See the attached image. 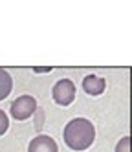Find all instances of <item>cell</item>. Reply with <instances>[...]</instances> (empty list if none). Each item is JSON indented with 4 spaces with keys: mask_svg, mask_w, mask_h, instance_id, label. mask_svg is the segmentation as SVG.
<instances>
[{
    "mask_svg": "<svg viewBox=\"0 0 132 152\" xmlns=\"http://www.w3.org/2000/svg\"><path fill=\"white\" fill-rule=\"evenodd\" d=\"M11 117H15L17 121H26L28 117H31L37 112V101L33 95H20L11 103Z\"/></svg>",
    "mask_w": 132,
    "mask_h": 152,
    "instance_id": "obj_2",
    "label": "cell"
},
{
    "mask_svg": "<svg viewBox=\"0 0 132 152\" xmlns=\"http://www.w3.org/2000/svg\"><path fill=\"white\" fill-rule=\"evenodd\" d=\"M33 72H35V73H50L51 68L50 66H35V68H33Z\"/></svg>",
    "mask_w": 132,
    "mask_h": 152,
    "instance_id": "obj_9",
    "label": "cell"
},
{
    "mask_svg": "<svg viewBox=\"0 0 132 152\" xmlns=\"http://www.w3.org/2000/svg\"><path fill=\"white\" fill-rule=\"evenodd\" d=\"M11 90H13V79L4 68H0V101L6 99L11 94Z\"/></svg>",
    "mask_w": 132,
    "mask_h": 152,
    "instance_id": "obj_6",
    "label": "cell"
},
{
    "mask_svg": "<svg viewBox=\"0 0 132 152\" xmlns=\"http://www.w3.org/2000/svg\"><path fill=\"white\" fill-rule=\"evenodd\" d=\"M28 152H59V147H57V143H55L53 137L40 134V136L33 137L29 141Z\"/></svg>",
    "mask_w": 132,
    "mask_h": 152,
    "instance_id": "obj_4",
    "label": "cell"
},
{
    "mask_svg": "<svg viewBox=\"0 0 132 152\" xmlns=\"http://www.w3.org/2000/svg\"><path fill=\"white\" fill-rule=\"evenodd\" d=\"M106 88V81L103 77H97V75H86L83 79V90L88 95H101Z\"/></svg>",
    "mask_w": 132,
    "mask_h": 152,
    "instance_id": "obj_5",
    "label": "cell"
},
{
    "mask_svg": "<svg viewBox=\"0 0 132 152\" xmlns=\"http://www.w3.org/2000/svg\"><path fill=\"white\" fill-rule=\"evenodd\" d=\"M116 152H130V137L128 136L119 139V143L116 145Z\"/></svg>",
    "mask_w": 132,
    "mask_h": 152,
    "instance_id": "obj_7",
    "label": "cell"
},
{
    "mask_svg": "<svg viewBox=\"0 0 132 152\" xmlns=\"http://www.w3.org/2000/svg\"><path fill=\"white\" fill-rule=\"evenodd\" d=\"M7 128H9V119L4 110H0V136H4L7 132Z\"/></svg>",
    "mask_w": 132,
    "mask_h": 152,
    "instance_id": "obj_8",
    "label": "cell"
},
{
    "mask_svg": "<svg viewBox=\"0 0 132 152\" xmlns=\"http://www.w3.org/2000/svg\"><path fill=\"white\" fill-rule=\"evenodd\" d=\"M51 95H53V101L57 103L59 106H68V104H72L73 99H75V84H73V81H70V79H61V81H57V83H55V86H53Z\"/></svg>",
    "mask_w": 132,
    "mask_h": 152,
    "instance_id": "obj_3",
    "label": "cell"
},
{
    "mask_svg": "<svg viewBox=\"0 0 132 152\" xmlns=\"http://www.w3.org/2000/svg\"><path fill=\"white\" fill-rule=\"evenodd\" d=\"M62 136H64V143L68 145V148L75 152H83L94 145L95 128H94V123H90V119L75 117L64 126Z\"/></svg>",
    "mask_w": 132,
    "mask_h": 152,
    "instance_id": "obj_1",
    "label": "cell"
}]
</instances>
